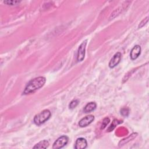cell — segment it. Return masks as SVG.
Returning <instances> with one entry per match:
<instances>
[{
	"label": "cell",
	"instance_id": "1",
	"mask_svg": "<svg viewBox=\"0 0 149 149\" xmlns=\"http://www.w3.org/2000/svg\"><path fill=\"white\" fill-rule=\"evenodd\" d=\"M46 79L43 76H39L30 80L26 85L23 91V94L33 93L42 88L45 84Z\"/></svg>",
	"mask_w": 149,
	"mask_h": 149
},
{
	"label": "cell",
	"instance_id": "2",
	"mask_svg": "<svg viewBox=\"0 0 149 149\" xmlns=\"http://www.w3.org/2000/svg\"><path fill=\"white\" fill-rule=\"evenodd\" d=\"M51 115V114L50 111L48 110H44L35 116L33 121L36 125H40L50 118Z\"/></svg>",
	"mask_w": 149,
	"mask_h": 149
},
{
	"label": "cell",
	"instance_id": "3",
	"mask_svg": "<svg viewBox=\"0 0 149 149\" xmlns=\"http://www.w3.org/2000/svg\"><path fill=\"white\" fill-rule=\"evenodd\" d=\"M69 138L67 136H62L56 140L53 146V148L58 149L63 147L68 143Z\"/></svg>",
	"mask_w": 149,
	"mask_h": 149
},
{
	"label": "cell",
	"instance_id": "4",
	"mask_svg": "<svg viewBox=\"0 0 149 149\" xmlns=\"http://www.w3.org/2000/svg\"><path fill=\"white\" fill-rule=\"evenodd\" d=\"M86 44H87V40H85L84 41H83V43L80 45V46L78 48L77 60L79 62L82 61L85 58Z\"/></svg>",
	"mask_w": 149,
	"mask_h": 149
},
{
	"label": "cell",
	"instance_id": "5",
	"mask_svg": "<svg viewBox=\"0 0 149 149\" xmlns=\"http://www.w3.org/2000/svg\"><path fill=\"white\" fill-rule=\"evenodd\" d=\"M121 53H116L113 57L111 59L109 62V67L110 68H114L116 66H117L120 62L121 59Z\"/></svg>",
	"mask_w": 149,
	"mask_h": 149
},
{
	"label": "cell",
	"instance_id": "6",
	"mask_svg": "<svg viewBox=\"0 0 149 149\" xmlns=\"http://www.w3.org/2000/svg\"><path fill=\"white\" fill-rule=\"evenodd\" d=\"M94 120L93 115H88L86 117L83 118L79 122V125L81 128H84L90 125Z\"/></svg>",
	"mask_w": 149,
	"mask_h": 149
},
{
	"label": "cell",
	"instance_id": "7",
	"mask_svg": "<svg viewBox=\"0 0 149 149\" xmlns=\"http://www.w3.org/2000/svg\"><path fill=\"white\" fill-rule=\"evenodd\" d=\"M141 53V47L139 45H135L132 49L130 54V57L132 60H135L138 58Z\"/></svg>",
	"mask_w": 149,
	"mask_h": 149
},
{
	"label": "cell",
	"instance_id": "8",
	"mask_svg": "<svg viewBox=\"0 0 149 149\" xmlns=\"http://www.w3.org/2000/svg\"><path fill=\"white\" fill-rule=\"evenodd\" d=\"M88 146V142L86 140L83 138H78L75 145V148L76 149H84L86 148Z\"/></svg>",
	"mask_w": 149,
	"mask_h": 149
},
{
	"label": "cell",
	"instance_id": "9",
	"mask_svg": "<svg viewBox=\"0 0 149 149\" xmlns=\"http://www.w3.org/2000/svg\"><path fill=\"white\" fill-rule=\"evenodd\" d=\"M97 105L94 102H90L86 104L84 108V112L86 113H89L93 111L96 108Z\"/></svg>",
	"mask_w": 149,
	"mask_h": 149
},
{
	"label": "cell",
	"instance_id": "10",
	"mask_svg": "<svg viewBox=\"0 0 149 149\" xmlns=\"http://www.w3.org/2000/svg\"><path fill=\"white\" fill-rule=\"evenodd\" d=\"M138 136V134L137 133H133L132 134L129 136H128V138L123 139L122 140L120 141V142L119 143V146H122L125 144H126L127 143H128L129 142H130V140L134 139L136 136Z\"/></svg>",
	"mask_w": 149,
	"mask_h": 149
},
{
	"label": "cell",
	"instance_id": "11",
	"mask_svg": "<svg viewBox=\"0 0 149 149\" xmlns=\"http://www.w3.org/2000/svg\"><path fill=\"white\" fill-rule=\"evenodd\" d=\"M48 146H49L48 142L47 140H44L37 143L33 147V148H46L48 147Z\"/></svg>",
	"mask_w": 149,
	"mask_h": 149
},
{
	"label": "cell",
	"instance_id": "12",
	"mask_svg": "<svg viewBox=\"0 0 149 149\" xmlns=\"http://www.w3.org/2000/svg\"><path fill=\"white\" fill-rule=\"evenodd\" d=\"M122 121H120L119 122L118 120H114L112 122V124L111 125V126L108 128V132H111V131H112L114 130V129L116 127V126H117V125L122 123Z\"/></svg>",
	"mask_w": 149,
	"mask_h": 149
},
{
	"label": "cell",
	"instance_id": "13",
	"mask_svg": "<svg viewBox=\"0 0 149 149\" xmlns=\"http://www.w3.org/2000/svg\"><path fill=\"white\" fill-rule=\"evenodd\" d=\"M110 120L108 118H107V117L105 118L103 120V123H102V125L101 126V129H104L107 126V125L110 123Z\"/></svg>",
	"mask_w": 149,
	"mask_h": 149
},
{
	"label": "cell",
	"instance_id": "14",
	"mask_svg": "<svg viewBox=\"0 0 149 149\" xmlns=\"http://www.w3.org/2000/svg\"><path fill=\"white\" fill-rule=\"evenodd\" d=\"M121 114L124 117H128L129 114V110L128 108H123L121 110Z\"/></svg>",
	"mask_w": 149,
	"mask_h": 149
},
{
	"label": "cell",
	"instance_id": "15",
	"mask_svg": "<svg viewBox=\"0 0 149 149\" xmlns=\"http://www.w3.org/2000/svg\"><path fill=\"white\" fill-rule=\"evenodd\" d=\"M79 100H72L71 102V103H70V104H69V108L70 109H74L78 105V104H79Z\"/></svg>",
	"mask_w": 149,
	"mask_h": 149
},
{
	"label": "cell",
	"instance_id": "16",
	"mask_svg": "<svg viewBox=\"0 0 149 149\" xmlns=\"http://www.w3.org/2000/svg\"><path fill=\"white\" fill-rule=\"evenodd\" d=\"M4 3L7 5H17L18 4H19L20 3V1H4Z\"/></svg>",
	"mask_w": 149,
	"mask_h": 149
},
{
	"label": "cell",
	"instance_id": "17",
	"mask_svg": "<svg viewBox=\"0 0 149 149\" xmlns=\"http://www.w3.org/2000/svg\"><path fill=\"white\" fill-rule=\"evenodd\" d=\"M148 17H146L145 19H144L140 22V23L139 25V28H141V27H143V26L147 23L148 19Z\"/></svg>",
	"mask_w": 149,
	"mask_h": 149
}]
</instances>
